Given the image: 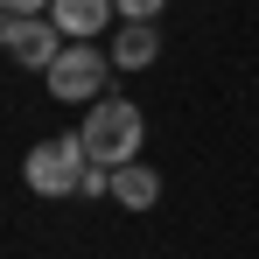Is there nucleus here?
Listing matches in <instances>:
<instances>
[{
  "instance_id": "obj_1",
  "label": "nucleus",
  "mask_w": 259,
  "mask_h": 259,
  "mask_svg": "<svg viewBox=\"0 0 259 259\" xmlns=\"http://www.w3.org/2000/svg\"><path fill=\"white\" fill-rule=\"evenodd\" d=\"M140 105L133 98H98L84 112V126H77V140H84L91 168H126L133 154H140Z\"/></svg>"
},
{
  "instance_id": "obj_2",
  "label": "nucleus",
  "mask_w": 259,
  "mask_h": 259,
  "mask_svg": "<svg viewBox=\"0 0 259 259\" xmlns=\"http://www.w3.org/2000/svg\"><path fill=\"white\" fill-rule=\"evenodd\" d=\"M91 154L77 133H56V140H42V147H28V161H21V182L35 189V196H70L77 182H84Z\"/></svg>"
},
{
  "instance_id": "obj_9",
  "label": "nucleus",
  "mask_w": 259,
  "mask_h": 259,
  "mask_svg": "<svg viewBox=\"0 0 259 259\" xmlns=\"http://www.w3.org/2000/svg\"><path fill=\"white\" fill-rule=\"evenodd\" d=\"M77 189H84V196H112V168H84Z\"/></svg>"
},
{
  "instance_id": "obj_3",
  "label": "nucleus",
  "mask_w": 259,
  "mask_h": 259,
  "mask_svg": "<svg viewBox=\"0 0 259 259\" xmlns=\"http://www.w3.org/2000/svg\"><path fill=\"white\" fill-rule=\"evenodd\" d=\"M105 70H112V56H98L91 42H70L42 77H49V91H56L63 105H91V98L105 91Z\"/></svg>"
},
{
  "instance_id": "obj_4",
  "label": "nucleus",
  "mask_w": 259,
  "mask_h": 259,
  "mask_svg": "<svg viewBox=\"0 0 259 259\" xmlns=\"http://www.w3.org/2000/svg\"><path fill=\"white\" fill-rule=\"evenodd\" d=\"M63 28L56 21H42V14H7L0 7V49L14 56V63H28V70H49L56 56H63V42H56Z\"/></svg>"
},
{
  "instance_id": "obj_5",
  "label": "nucleus",
  "mask_w": 259,
  "mask_h": 259,
  "mask_svg": "<svg viewBox=\"0 0 259 259\" xmlns=\"http://www.w3.org/2000/svg\"><path fill=\"white\" fill-rule=\"evenodd\" d=\"M112 14H119L112 0H49V21H56L70 42H91V35L112 21Z\"/></svg>"
},
{
  "instance_id": "obj_6",
  "label": "nucleus",
  "mask_w": 259,
  "mask_h": 259,
  "mask_svg": "<svg viewBox=\"0 0 259 259\" xmlns=\"http://www.w3.org/2000/svg\"><path fill=\"white\" fill-rule=\"evenodd\" d=\"M161 56V35H154V21H126L119 35H112V63L119 70H147Z\"/></svg>"
},
{
  "instance_id": "obj_7",
  "label": "nucleus",
  "mask_w": 259,
  "mask_h": 259,
  "mask_svg": "<svg viewBox=\"0 0 259 259\" xmlns=\"http://www.w3.org/2000/svg\"><path fill=\"white\" fill-rule=\"evenodd\" d=\"M154 196H161V175L154 168H112V203H126V210H147V203H154Z\"/></svg>"
},
{
  "instance_id": "obj_10",
  "label": "nucleus",
  "mask_w": 259,
  "mask_h": 259,
  "mask_svg": "<svg viewBox=\"0 0 259 259\" xmlns=\"http://www.w3.org/2000/svg\"><path fill=\"white\" fill-rule=\"evenodd\" d=\"M0 7H7V14H42L49 0H0Z\"/></svg>"
},
{
  "instance_id": "obj_8",
  "label": "nucleus",
  "mask_w": 259,
  "mask_h": 259,
  "mask_svg": "<svg viewBox=\"0 0 259 259\" xmlns=\"http://www.w3.org/2000/svg\"><path fill=\"white\" fill-rule=\"evenodd\" d=\"M112 7H119V14H126V21H154V14H161V7H168V0H112Z\"/></svg>"
}]
</instances>
